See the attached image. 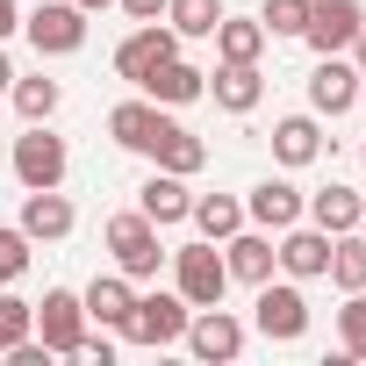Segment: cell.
Wrapping results in <instances>:
<instances>
[{"mask_svg": "<svg viewBox=\"0 0 366 366\" xmlns=\"http://www.w3.org/2000/svg\"><path fill=\"white\" fill-rule=\"evenodd\" d=\"M172 259V280H179V295H187V309H216L223 295H230V266H223V252L202 237V244H179V252H165Z\"/></svg>", "mask_w": 366, "mask_h": 366, "instance_id": "cell-1", "label": "cell"}, {"mask_svg": "<svg viewBox=\"0 0 366 366\" xmlns=\"http://www.w3.org/2000/svg\"><path fill=\"white\" fill-rule=\"evenodd\" d=\"M187 316H194V309H187V295H137V302H129V316H122V337H129V345H158V352H165V345L187 337Z\"/></svg>", "mask_w": 366, "mask_h": 366, "instance_id": "cell-2", "label": "cell"}, {"mask_svg": "<svg viewBox=\"0 0 366 366\" xmlns=\"http://www.w3.org/2000/svg\"><path fill=\"white\" fill-rule=\"evenodd\" d=\"M22 29H29L36 58H72L86 44V8H79V0H44V8L22 15Z\"/></svg>", "mask_w": 366, "mask_h": 366, "instance_id": "cell-3", "label": "cell"}, {"mask_svg": "<svg viewBox=\"0 0 366 366\" xmlns=\"http://www.w3.org/2000/svg\"><path fill=\"white\" fill-rule=\"evenodd\" d=\"M108 252H115V273H129V280H151V273L165 266V252H158V223H151L144 209H129V216L108 223Z\"/></svg>", "mask_w": 366, "mask_h": 366, "instance_id": "cell-4", "label": "cell"}, {"mask_svg": "<svg viewBox=\"0 0 366 366\" xmlns=\"http://www.w3.org/2000/svg\"><path fill=\"white\" fill-rule=\"evenodd\" d=\"M36 330H44V352H51V359H72L79 337H86V302H79L72 287H44V302H36Z\"/></svg>", "mask_w": 366, "mask_h": 366, "instance_id": "cell-5", "label": "cell"}, {"mask_svg": "<svg viewBox=\"0 0 366 366\" xmlns=\"http://www.w3.org/2000/svg\"><path fill=\"white\" fill-rule=\"evenodd\" d=\"M65 165H72V151L44 122H29V137H15V179L22 187H65Z\"/></svg>", "mask_w": 366, "mask_h": 366, "instance_id": "cell-6", "label": "cell"}, {"mask_svg": "<svg viewBox=\"0 0 366 366\" xmlns=\"http://www.w3.org/2000/svg\"><path fill=\"white\" fill-rule=\"evenodd\" d=\"M252 323L273 337V345H295L302 330H309V302H302V287L295 280H259V302H252Z\"/></svg>", "mask_w": 366, "mask_h": 366, "instance_id": "cell-7", "label": "cell"}, {"mask_svg": "<svg viewBox=\"0 0 366 366\" xmlns=\"http://www.w3.org/2000/svg\"><path fill=\"white\" fill-rule=\"evenodd\" d=\"M359 22H366V8H359V0H309V22H302V44H309L316 58H330V51H352Z\"/></svg>", "mask_w": 366, "mask_h": 366, "instance_id": "cell-8", "label": "cell"}, {"mask_svg": "<svg viewBox=\"0 0 366 366\" xmlns=\"http://www.w3.org/2000/svg\"><path fill=\"white\" fill-rule=\"evenodd\" d=\"M179 345L216 366V359H237V352H244V323L216 302V309H194V316H187V337H179Z\"/></svg>", "mask_w": 366, "mask_h": 366, "instance_id": "cell-9", "label": "cell"}, {"mask_svg": "<svg viewBox=\"0 0 366 366\" xmlns=\"http://www.w3.org/2000/svg\"><path fill=\"white\" fill-rule=\"evenodd\" d=\"M72 202L58 194V187H22V237L29 244H58V237H72Z\"/></svg>", "mask_w": 366, "mask_h": 366, "instance_id": "cell-10", "label": "cell"}, {"mask_svg": "<svg viewBox=\"0 0 366 366\" xmlns=\"http://www.w3.org/2000/svg\"><path fill=\"white\" fill-rule=\"evenodd\" d=\"M309 108L316 115H345V108H359V65H345L337 51L309 72Z\"/></svg>", "mask_w": 366, "mask_h": 366, "instance_id": "cell-11", "label": "cell"}, {"mask_svg": "<svg viewBox=\"0 0 366 366\" xmlns=\"http://www.w3.org/2000/svg\"><path fill=\"white\" fill-rule=\"evenodd\" d=\"M165 129H172V115H158V101H122V108H108V137H115L122 151H158Z\"/></svg>", "mask_w": 366, "mask_h": 366, "instance_id": "cell-12", "label": "cell"}, {"mask_svg": "<svg viewBox=\"0 0 366 366\" xmlns=\"http://www.w3.org/2000/svg\"><path fill=\"white\" fill-rule=\"evenodd\" d=\"M280 266H287V280H323V273H330V230L287 223V230H280Z\"/></svg>", "mask_w": 366, "mask_h": 366, "instance_id": "cell-13", "label": "cell"}, {"mask_svg": "<svg viewBox=\"0 0 366 366\" xmlns=\"http://www.w3.org/2000/svg\"><path fill=\"white\" fill-rule=\"evenodd\" d=\"M165 58H179V36H172L165 22H144V29L115 51V72H122V79H144V72H158Z\"/></svg>", "mask_w": 366, "mask_h": 366, "instance_id": "cell-14", "label": "cell"}, {"mask_svg": "<svg viewBox=\"0 0 366 366\" xmlns=\"http://www.w3.org/2000/svg\"><path fill=\"white\" fill-rule=\"evenodd\" d=\"M223 266H230V280H273V266H280V244L266 237V230H237V237H223Z\"/></svg>", "mask_w": 366, "mask_h": 366, "instance_id": "cell-15", "label": "cell"}, {"mask_svg": "<svg viewBox=\"0 0 366 366\" xmlns=\"http://www.w3.org/2000/svg\"><path fill=\"white\" fill-rule=\"evenodd\" d=\"M244 216L259 230H287V223H302V187H295V179H259L252 202H244Z\"/></svg>", "mask_w": 366, "mask_h": 366, "instance_id": "cell-16", "label": "cell"}, {"mask_svg": "<svg viewBox=\"0 0 366 366\" xmlns=\"http://www.w3.org/2000/svg\"><path fill=\"white\" fill-rule=\"evenodd\" d=\"M137 209H144V216L165 230V223H179V216L194 209V194H187V179H179V172H165V165H158L144 187H137Z\"/></svg>", "mask_w": 366, "mask_h": 366, "instance_id": "cell-17", "label": "cell"}, {"mask_svg": "<svg viewBox=\"0 0 366 366\" xmlns=\"http://www.w3.org/2000/svg\"><path fill=\"white\" fill-rule=\"evenodd\" d=\"M302 209H309V223H316V230H330V237H345V230H359V223H366V202H359L352 187H337V179H330V187H316Z\"/></svg>", "mask_w": 366, "mask_h": 366, "instance_id": "cell-18", "label": "cell"}, {"mask_svg": "<svg viewBox=\"0 0 366 366\" xmlns=\"http://www.w3.org/2000/svg\"><path fill=\"white\" fill-rule=\"evenodd\" d=\"M137 86H144L151 101H165V108H179V101H202V94H209V72H194L187 58H165V65H158V72H144Z\"/></svg>", "mask_w": 366, "mask_h": 366, "instance_id": "cell-19", "label": "cell"}, {"mask_svg": "<svg viewBox=\"0 0 366 366\" xmlns=\"http://www.w3.org/2000/svg\"><path fill=\"white\" fill-rule=\"evenodd\" d=\"M209 94H216V108L252 115L259 94H266V79H259V65H223V72H209Z\"/></svg>", "mask_w": 366, "mask_h": 366, "instance_id": "cell-20", "label": "cell"}, {"mask_svg": "<svg viewBox=\"0 0 366 366\" xmlns=\"http://www.w3.org/2000/svg\"><path fill=\"white\" fill-rule=\"evenodd\" d=\"M79 302H86V316H94L101 330H122V316H129L137 287H129V273H101V280H94V287H86Z\"/></svg>", "mask_w": 366, "mask_h": 366, "instance_id": "cell-21", "label": "cell"}, {"mask_svg": "<svg viewBox=\"0 0 366 366\" xmlns=\"http://www.w3.org/2000/svg\"><path fill=\"white\" fill-rule=\"evenodd\" d=\"M273 158H280V165H309V158H323V129H316V115H287V122H273Z\"/></svg>", "mask_w": 366, "mask_h": 366, "instance_id": "cell-22", "label": "cell"}, {"mask_svg": "<svg viewBox=\"0 0 366 366\" xmlns=\"http://www.w3.org/2000/svg\"><path fill=\"white\" fill-rule=\"evenodd\" d=\"M216 51H223V65H259V51H266V22H237V15H223V22H216Z\"/></svg>", "mask_w": 366, "mask_h": 366, "instance_id": "cell-23", "label": "cell"}, {"mask_svg": "<svg viewBox=\"0 0 366 366\" xmlns=\"http://www.w3.org/2000/svg\"><path fill=\"white\" fill-rule=\"evenodd\" d=\"M187 216H194V230H202L209 244H223V237H237V230H244V202H230V194H202Z\"/></svg>", "mask_w": 366, "mask_h": 366, "instance_id": "cell-24", "label": "cell"}, {"mask_svg": "<svg viewBox=\"0 0 366 366\" xmlns=\"http://www.w3.org/2000/svg\"><path fill=\"white\" fill-rule=\"evenodd\" d=\"M151 158H158L165 172H179V179H187V172H202V165H209V144H202L194 129H179V122H172V129L158 137V151H151Z\"/></svg>", "mask_w": 366, "mask_h": 366, "instance_id": "cell-25", "label": "cell"}, {"mask_svg": "<svg viewBox=\"0 0 366 366\" xmlns=\"http://www.w3.org/2000/svg\"><path fill=\"white\" fill-rule=\"evenodd\" d=\"M223 0H165V29L172 36H216Z\"/></svg>", "mask_w": 366, "mask_h": 366, "instance_id": "cell-26", "label": "cell"}, {"mask_svg": "<svg viewBox=\"0 0 366 366\" xmlns=\"http://www.w3.org/2000/svg\"><path fill=\"white\" fill-rule=\"evenodd\" d=\"M330 280H337L345 295H359V287H366V237H359V230L330 237Z\"/></svg>", "mask_w": 366, "mask_h": 366, "instance_id": "cell-27", "label": "cell"}, {"mask_svg": "<svg viewBox=\"0 0 366 366\" xmlns=\"http://www.w3.org/2000/svg\"><path fill=\"white\" fill-rule=\"evenodd\" d=\"M8 94H15L22 122H51V115H58V101H65V94H58V79H44V72H36V79H15Z\"/></svg>", "mask_w": 366, "mask_h": 366, "instance_id": "cell-28", "label": "cell"}, {"mask_svg": "<svg viewBox=\"0 0 366 366\" xmlns=\"http://www.w3.org/2000/svg\"><path fill=\"white\" fill-rule=\"evenodd\" d=\"M29 330H36V302H22V295H0V352H15Z\"/></svg>", "mask_w": 366, "mask_h": 366, "instance_id": "cell-29", "label": "cell"}, {"mask_svg": "<svg viewBox=\"0 0 366 366\" xmlns=\"http://www.w3.org/2000/svg\"><path fill=\"white\" fill-rule=\"evenodd\" d=\"M337 337H345V352H352V359H366V287H359V295H345V309H337Z\"/></svg>", "mask_w": 366, "mask_h": 366, "instance_id": "cell-30", "label": "cell"}, {"mask_svg": "<svg viewBox=\"0 0 366 366\" xmlns=\"http://www.w3.org/2000/svg\"><path fill=\"white\" fill-rule=\"evenodd\" d=\"M259 22H266V36H302L309 0H266V8H259Z\"/></svg>", "mask_w": 366, "mask_h": 366, "instance_id": "cell-31", "label": "cell"}, {"mask_svg": "<svg viewBox=\"0 0 366 366\" xmlns=\"http://www.w3.org/2000/svg\"><path fill=\"white\" fill-rule=\"evenodd\" d=\"M22 273H29V237L15 223V230H0V287H15Z\"/></svg>", "mask_w": 366, "mask_h": 366, "instance_id": "cell-32", "label": "cell"}, {"mask_svg": "<svg viewBox=\"0 0 366 366\" xmlns=\"http://www.w3.org/2000/svg\"><path fill=\"white\" fill-rule=\"evenodd\" d=\"M72 359H94V366H108V359H115V337H108V330H101V337H79V352H72Z\"/></svg>", "mask_w": 366, "mask_h": 366, "instance_id": "cell-33", "label": "cell"}, {"mask_svg": "<svg viewBox=\"0 0 366 366\" xmlns=\"http://www.w3.org/2000/svg\"><path fill=\"white\" fill-rule=\"evenodd\" d=\"M129 22H165V0H122Z\"/></svg>", "mask_w": 366, "mask_h": 366, "instance_id": "cell-34", "label": "cell"}, {"mask_svg": "<svg viewBox=\"0 0 366 366\" xmlns=\"http://www.w3.org/2000/svg\"><path fill=\"white\" fill-rule=\"evenodd\" d=\"M15 29H22V8H15V0H0V44H8Z\"/></svg>", "mask_w": 366, "mask_h": 366, "instance_id": "cell-35", "label": "cell"}, {"mask_svg": "<svg viewBox=\"0 0 366 366\" xmlns=\"http://www.w3.org/2000/svg\"><path fill=\"white\" fill-rule=\"evenodd\" d=\"M352 58H359V72H366V22H359V36H352Z\"/></svg>", "mask_w": 366, "mask_h": 366, "instance_id": "cell-36", "label": "cell"}, {"mask_svg": "<svg viewBox=\"0 0 366 366\" xmlns=\"http://www.w3.org/2000/svg\"><path fill=\"white\" fill-rule=\"evenodd\" d=\"M15 86V65H8V51H0V94H8Z\"/></svg>", "mask_w": 366, "mask_h": 366, "instance_id": "cell-37", "label": "cell"}, {"mask_svg": "<svg viewBox=\"0 0 366 366\" xmlns=\"http://www.w3.org/2000/svg\"><path fill=\"white\" fill-rule=\"evenodd\" d=\"M79 8H86V15H101V8H115V0H79Z\"/></svg>", "mask_w": 366, "mask_h": 366, "instance_id": "cell-38", "label": "cell"}, {"mask_svg": "<svg viewBox=\"0 0 366 366\" xmlns=\"http://www.w3.org/2000/svg\"><path fill=\"white\" fill-rule=\"evenodd\" d=\"M359 101H366V72H359Z\"/></svg>", "mask_w": 366, "mask_h": 366, "instance_id": "cell-39", "label": "cell"}, {"mask_svg": "<svg viewBox=\"0 0 366 366\" xmlns=\"http://www.w3.org/2000/svg\"><path fill=\"white\" fill-rule=\"evenodd\" d=\"M359 237H366V223H359Z\"/></svg>", "mask_w": 366, "mask_h": 366, "instance_id": "cell-40", "label": "cell"}]
</instances>
